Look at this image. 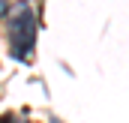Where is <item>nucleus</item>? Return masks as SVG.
<instances>
[{
	"mask_svg": "<svg viewBox=\"0 0 129 123\" xmlns=\"http://www.w3.org/2000/svg\"><path fill=\"white\" fill-rule=\"evenodd\" d=\"M9 36H12V57L27 60L33 54V45H36V15H33L30 3H18L15 6Z\"/></svg>",
	"mask_w": 129,
	"mask_h": 123,
	"instance_id": "obj_1",
	"label": "nucleus"
},
{
	"mask_svg": "<svg viewBox=\"0 0 129 123\" xmlns=\"http://www.w3.org/2000/svg\"><path fill=\"white\" fill-rule=\"evenodd\" d=\"M9 15V0H0V18Z\"/></svg>",
	"mask_w": 129,
	"mask_h": 123,
	"instance_id": "obj_2",
	"label": "nucleus"
}]
</instances>
